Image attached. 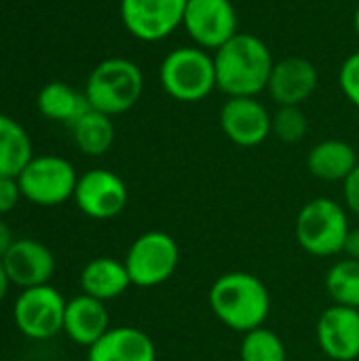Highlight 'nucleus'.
I'll return each instance as SVG.
<instances>
[{
	"mask_svg": "<svg viewBox=\"0 0 359 361\" xmlns=\"http://www.w3.org/2000/svg\"><path fill=\"white\" fill-rule=\"evenodd\" d=\"M184 32L195 47L216 53L239 32V15L233 0H188Z\"/></svg>",
	"mask_w": 359,
	"mask_h": 361,
	"instance_id": "nucleus-10",
	"label": "nucleus"
},
{
	"mask_svg": "<svg viewBox=\"0 0 359 361\" xmlns=\"http://www.w3.org/2000/svg\"><path fill=\"white\" fill-rule=\"evenodd\" d=\"M8 286H11V281H8V277H6V273H4V269H2V262H0V302L6 298Z\"/></svg>",
	"mask_w": 359,
	"mask_h": 361,
	"instance_id": "nucleus-31",
	"label": "nucleus"
},
{
	"mask_svg": "<svg viewBox=\"0 0 359 361\" xmlns=\"http://www.w3.org/2000/svg\"><path fill=\"white\" fill-rule=\"evenodd\" d=\"M207 302L216 319L239 334L262 328L271 313L269 288L245 271L220 275L209 288Z\"/></svg>",
	"mask_w": 359,
	"mask_h": 361,
	"instance_id": "nucleus-2",
	"label": "nucleus"
},
{
	"mask_svg": "<svg viewBox=\"0 0 359 361\" xmlns=\"http://www.w3.org/2000/svg\"><path fill=\"white\" fill-rule=\"evenodd\" d=\"M275 61L260 36L237 32L214 53L218 91L226 97H258L267 91Z\"/></svg>",
	"mask_w": 359,
	"mask_h": 361,
	"instance_id": "nucleus-1",
	"label": "nucleus"
},
{
	"mask_svg": "<svg viewBox=\"0 0 359 361\" xmlns=\"http://www.w3.org/2000/svg\"><path fill=\"white\" fill-rule=\"evenodd\" d=\"M74 201L85 216L93 220H112L127 207L129 190L118 173L97 167L78 176Z\"/></svg>",
	"mask_w": 359,
	"mask_h": 361,
	"instance_id": "nucleus-11",
	"label": "nucleus"
},
{
	"mask_svg": "<svg viewBox=\"0 0 359 361\" xmlns=\"http://www.w3.org/2000/svg\"><path fill=\"white\" fill-rule=\"evenodd\" d=\"M320 74L311 59L290 55L277 59L267 85V93L277 106H303L317 91Z\"/></svg>",
	"mask_w": 359,
	"mask_h": 361,
	"instance_id": "nucleus-14",
	"label": "nucleus"
},
{
	"mask_svg": "<svg viewBox=\"0 0 359 361\" xmlns=\"http://www.w3.org/2000/svg\"><path fill=\"white\" fill-rule=\"evenodd\" d=\"M353 32H355V36L359 38V4L355 6V11H353Z\"/></svg>",
	"mask_w": 359,
	"mask_h": 361,
	"instance_id": "nucleus-32",
	"label": "nucleus"
},
{
	"mask_svg": "<svg viewBox=\"0 0 359 361\" xmlns=\"http://www.w3.org/2000/svg\"><path fill=\"white\" fill-rule=\"evenodd\" d=\"M0 262L8 281L21 290L47 286L55 273V256L38 239H15Z\"/></svg>",
	"mask_w": 359,
	"mask_h": 361,
	"instance_id": "nucleus-13",
	"label": "nucleus"
},
{
	"mask_svg": "<svg viewBox=\"0 0 359 361\" xmlns=\"http://www.w3.org/2000/svg\"><path fill=\"white\" fill-rule=\"evenodd\" d=\"M72 137L83 154L87 157L106 154L112 148L114 137H116L112 116L91 108L72 125Z\"/></svg>",
	"mask_w": 359,
	"mask_h": 361,
	"instance_id": "nucleus-22",
	"label": "nucleus"
},
{
	"mask_svg": "<svg viewBox=\"0 0 359 361\" xmlns=\"http://www.w3.org/2000/svg\"><path fill=\"white\" fill-rule=\"evenodd\" d=\"M239 360L241 361H288V351L279 334L269 328H256L243 334L239 345Z\"/></svg>",
	"mask_w": 359,
	"mask_h": 361,
	"instance_id": "nucleus-24",
	"label": "nucleus"
},
{
	"mask_svg": "<svg viewBox=\"0 0 359 361\" xmlns=\"http://www.w3.org/2000/svg\"><path fill=\"white\" fill-rule=\"evenodd\" d=\"M188 0H121L125 30L140 42H161L182 27Z\"/></svg>",
	"mask_w": 359,
	"mask_h": 361,
	"instance_id": "nucleus-9",
	"label": "nucleus"
},
{
	"mask_svg": "<svg viewBox=\"0 0 359 361\" xmlns=\"http://www.w3.org/2000/svg\"><path fill=\"white\" fill-rule=\"evenodd\" d=\"M66 305L63 296L51 283L28 288L15 300V326L32 341H49L63 332Z\"/></svg>",
	"mask_w": 359,
	"mask_h": 361,
	"instance_id": "nucleus-8",
	"label": "nucleus"
},
{
	"mask_svg": "<svg viewBox=\"0 0 359 361\" xmlns=\"http://www.w3.org/2000/svg\"><path fill=\"white\" fill-rule=\"evenodd\" d=\"M108 330H110V315H108L106 302L91 298L87 294H78L76 298L68 300L66 317H63V332L72 343L89 349Z\"/></svg>",
	"mask_w": 359,
	"mask_h": 361,
	"instance_id": "nucleus-17",
	"label": "nucleus"
},
{
	"mask_svg": "<svg viewBox=\"0 0 359 361\" xmlns=\"http://www.w3.org/2000/svg\"><path fill=\"white\" fill-rule=\"evenodd\" d=\"M21 199L19 182L17 178H2L0 176V216L8 214L15 209V205Z\"/></svg>",
	"mask_w": 359,
	"mask_h": 361,
	"instance_id": "nucleus-27",
	"label": "nucleus"
},
{
	"mask_svg": "<svg viewBox=\"0 0 359 361\" xmlns=\"http://www.w3.org/2000/svg\"><path fill=\"white\" fill-rule=\"evenodd\" d=\"M13 233H11V228L6 226V222L4 220H0V260L4 258V254L8 252V247L13 245Z\"/></svg>",
	"mask_w": 359,
	"mask_h": 361,
	"instance_id": "nucleus-30",
	"label": "nucleus"
},
{
	"mask_svg": "<svg viewBox=\"0 0 359 361\" xmlns=\"http://www.w3.org/2000/svg\"><path fill=\"white\" fill-rule=\"evenodd\" d=\"M343 254L351 260H359V228H351L347 239H345V247Z\"/></svg>",
	"mask_w": 359,
	"mask_h": 361,
	"instance_id": "nucleus-29",
	"label": "nucleus"
},
{
	"mask_svg": "<svg viewBox=\"0 0 359 361\" xmlns=\"http://www.w3.org/2000/svg\"><path fill=\"white\" fill-rule=\"evenodd\" d=\"M309 131V118L303 106H279L273 112V135L284 144H298Z\"/></svg>",
	"mask_w": 359,
	"mask_h": 361,
	"instance_id": "nucleus-25",
	"label": "nucleus"
},
{
	"mask_svg": "<svg viewBox=\"0 0 359 361\" xmlns=\"http://www.w3.org/2000/svg\"><path fill=\"white\" fill-rule=\"evenodd\" d=\"M159 82L174 102H203L218 89L214 53L195 44L171 49L159 66Z\"/></svg>",
	"mask_w": 359,
	"mask_h": 361,
	"instance_id": "nucleus-3",
	"label": "nucleus"
},
{
	"mask_svg": "<svg viewBox=\"0 0 359 361\" xmlns=\"http://www.w3.org/2000/svg\"><path fill=\"white\" fill-rule=\"evenodd\" d=\"M339 87L349 104L359 108V51L345 57L339 68Z\"/></svg>",
	"mask_w": 359,
	"mask_h": 361,
	"instance_id": "nucleus-26",
	"label": "nucleus"
},
{
	"mask_svg": "<svg viewBox=\"0 0 359 361\" xmlns=\"http://www.w3.org/2000/svg\"><path fill=\"white\" fill-rule=\"evenodd\" d=\"M343 197H345L347 209L355 218H359V163L358 167L347 176V180L343 182Z\"/></svg>",
	"mask_w": 359,
	"mask_h": 361,
	"instance_id": "nucleus-28",
	"label": "nucleus"
},
{
	"mask_svg": "<svg viewBox=\"0 0 359 361\" xmlns=\"http://www.w3.org/2000/svg\"><path fill=\"white\" fill-rule=\"evenodd\" d=\"M222 133L239 148H256L273 133V114L258 97H226L220 108Z\"/></svg>",
	"mask_w": 359,
	"mask_h": 361,
	"instance_id": "nucleus-12",
	"label": "nucleus"
},
{
	"mask_svg": "<svg viewBox=\"0 0 359 361\" xmlns=\"http://www.w3.org/2000/svg\"><path fill=\"white\" fill-rule=\"evenodd\" d=\"M21 197L34 205L55 207L74 199L78 173L68 159L57 154L34 157L17 176Z\"/></svg>",
	"mask_w": 359,
	"mask_h": 361,
	"instance_id": "nucleus-7",
	"label": "nucleus"
},
{
	"mask_svg": "<svg viewBox=\"0 0 359 361\" xmlns=\"http://www.w3.org/2000/svg\"><path fill=\"white\" fill-rule=\"evenodd\" d=\"M315 338L324 355L334 361H355L359 357V311L332 305L315 326Z\"/></svg>",
	"mask_w": 359,
	"mask_h": 361,
	"instance_id": "nucleus-15",
	"label": "nucleus"
},
{
	"mask_svg": "<svg viewBox=\"0 0 359 361\" xmlns=\"http://www.w3.org/2000/svg\"><path fill=\"white\" fill-rule=\"evenodd\" d=\"M349 231L351 226L345 207L326 197L305 203L296 216L294 226L298 245L317 258H332L343 254Z\"/></svg>",
	"mask_w": 359,
	"mask_h": 361,
	"instance_id": "nucleus-5",
	"label": "nucleus"
},
{
	"mask_svg": "<svg viewBox=\"0 0 359 361\" xmlns=\"http://www.w3.org/2000/svg\"><path fill=\"white\" fill-rule=\"evenodd\" d=\"M125 267L131 286L157 288L169 281L180 264V247L165 231H148L140 235L127 250Z\"/></svg>",
	"mask_w": 359,
	"mask_h": 361,
	"instance_id": "nucleus-6",
	"label": "nucleus"
},
{
	"mask_svg": "<svg viewBox=\"0 0 359 361\" xmlns=\"http://www.w3.org/2000/svg\"><path fill=\"white\" fill-rule=\"evenodd\" d=\"M129 286H131V279H129L125 262L110 258V256L93 258L80 271L83 294L97 298L102 302L118 298L121 294L127 292Z\"/></svg>",
	"mask_w": 359,
	"mask_h": 361,
	"instance_id": "nucleus-18",
	"label": "nucleus"
},
{
	"mask_svg": "<svg viewBox=\"0 0 359 361\" xmlns=\"http://www.w3.org/2000/svg\"><path fill=\"white\" fill-rule=\"evenodd\" d=\"M55 361H61V360H55Z\"/></svg>",
	"mask_w": 359,
	"mask_h": 361,
	"instance_id": "nucleus-33",
	"label": "nucleus"
},
{
	"mask_svg": "<svg viewBox=\"0 0 359 361\" xmlns=\"http://www.w3.org/2000/svg\"><path fill=\"white\" fill-rule=\"evenodd\" d=\"M358 152L345 140H322L307 154V169L322 182H345L358 167Z\"/></svg>",
	"mask_w": 359,
	"mask_h": 361,
	"instance_id": "nucleus-19",
	"label": "nucleus"
},
{
	"mask_svg": "<svg viewBox=\"0 0 359 361\" xmlns=\"http://www.w3.org/2000/svg\"><path fill=\"white\" fill-rule=\"evenodd\" d=\"M34 159L28 131L11 116L0 114V176L17 178Z\"/></svg>",
	"mask_w": 359,
	"mask_h": 361,
	"instance_id": "nucleus-21",
	"label": "nucleus"
},
{
	"mask_svg": "<svg viewBox=\"0 0 359 361\" xmlns=\"http://www.w3.org/2000/svg\"><path fill=\"white\" fill-rule=\"evenodd\" d=\"M83 93L93 110L108 116L125 114L144 93V72L127 57L102 59L89 72Z\"/></svg>",
	"mask_w": 359,
	"mask_h": 361,
	"instance_id": "nucleus-4",
	"label": "nucleus"
},
{
	"mask_svg": "<svg viewBox=\"0 0 359 361\" xmlns=\"http://www.w3.org/2000/svg\"><path fill=\"white\" fill-rule=\"evenodd\" d=\"M36 108L44 118L55 121V123H66L70 127L85 112L91 110L85 93L76 91L74 87H70L61 80H53L38 91Z\"/></svg>",
	"mask_w": 359,
	"mask_h": 361,
	"instance_id": "nucleus-20",
	"label": "nucleus"
},
{
	"mask_svg": "<svg viewBox=\"0 0 359 361\" xmlns=\"http://www.w3.org/2000/svg\"><path fill=\"white\" fill-rule=\"evenodd\" d=\"M87 361H157V345L144 330L118 326L89 347Z\"/></svg>",
	"mask_w": 359,
	"mask_h": 361,
	"instance_id": "nucleus-16",
	"label": "nucleus"
},
{
	"mask_svg": "<svg viewBox=\"0 0 359 361\" xmlns=\"http://www.w3.org/2000/svg\"><path fill=\"white\" fill-rule=\"evenodd\" d=\"M326 292L334 305L359 311V260H339L326 275Z\"/></svg>",
	"mask_w": 359,
	"mask_h": 361,
	"instance_id": "nucleus-23",
	"label": "nucleus"
}]
</instances>
